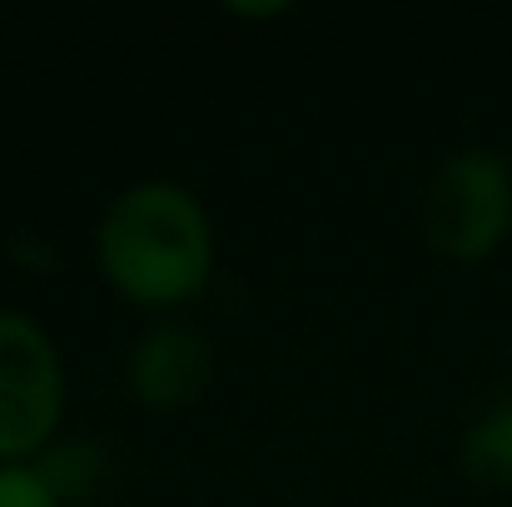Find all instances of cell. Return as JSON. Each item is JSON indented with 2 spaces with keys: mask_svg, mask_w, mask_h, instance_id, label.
<instances>
[{
  "mask_svg": "<svg viewBox=\"0 0 512 507\" xmlns=\"http://www.w3.org/2000/svg\"><path fill=\"white\" fill-rule=\"evenodd\" d=\"M0 507H60L30 463H0Z\"/></svg>",
  "mask_w": 512,
  "mask_h": 507,
  "instance_id": "52a82bcc",
  "label": "cell"
},
{
  "mask_svg": "<svg viewBox=\"0 0 512 507\" xmlns=\"http://www.w3.org/2000/svg\"><path fill=\"white\" fill-rule=\"evenodd\" d=\"M30 468L45 478V488L60 498V507L95 498L100 483L110 478V458H105V448H100L95 438H60V443H50Z\"/></svg>",
  "mask_w": 512,
  "mask_h": 507,
  "instance_id": "8992f818",
  "label": "cell"
},
{
  "mask_svg": "<svg viewBox=\"0 0 512 507\" xmlns=\"http://www.w3.org/2000/svg\"><path fill=\"white\" fill-rule=\"evenodd\" d=\"M512 229V165L498 150L468 145L448 155L423 199V234L453 264H478Z\"/></svg>",
  "mask_w": 512,
  "mask_h": 507,
  "instance_id": "7a4b0ae2",
  "label": "cell"
},
{
  "mask_svg": "<svg viewBox=\"0 0 512 507\" xmlns=\"http://www.w3.org/2000/svg\"><path fill=\"white\" fill-rule=\"evenodd\" d=\"M95 259L115 294L145 309L189 304L214 269V229L204 204L170 179L130 184L95 229Z\"/></svg>",
  "mask_w": 512,
  "mask_h": 507,
  "instance_id": "6da1fadb",
  "label": "cell"
},
{
  "mask_svg": "<svg viewBox=\"0 0 512 507\" xmlns=\"http://www.w3.org/2000/svg\"><path fill=\"white\" fill-rule=\"evenodd\" d=\"M65 368L50 334L20 314L0 309V463H35L60 428Z\"/></svg>",
  "mask_w": 512,
  "mask_h": 507,
  "instance_id": "3957f363",
  "label": "cell"
},
{
  "mask_svg": "<svg viewBox=\"0 0 512 507\" xmlns=\"http://www.w3.org/2000/svg\"><path fill=\"white\" fill-rule=\"evenodd\" d=\"M209 373H214L209 338L199 334L194 324H179V319L150 324L145 334L135 338L130 363H125L130 393L150 413H179V408H189L209 388Z\"/></svg>",
  "mask_w": 512,
  "mask_h": 507,
  "instance_id": "277c9868",
  "label": "cell"
},
{
  "mask_svg": "<svg viewBox=\"0 0 512 507\" xmlns=\"http://www.w3.org/2000/svg\"><path fill=\"white\" fill-rule=\"evenodd\" d=\"M463 473L478 488H512V393L493 398L463 433Z\"/></svg>",
  "mask_w": 512,
  "mask_h": 507,
  "instance_id": "5b68a950",
  "label": "cell"
}]
</instances>
